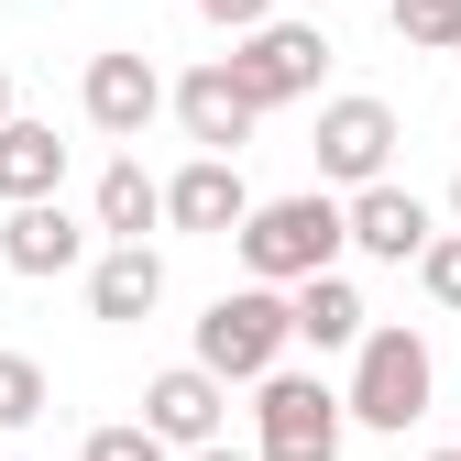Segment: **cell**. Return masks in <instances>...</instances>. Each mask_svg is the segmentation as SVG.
<instances>
[{"label":"cell","instance_id":"20","mask_svg":"<svg viewBox=\"0 0 461 461\" xmlns=\"http://www.w3.org/2000/svg\"><path fill=\"white\" fill-rule=\"evenodd\" d=\"M418 285H429L439 308H461V230H439V242L418 253Z\"/></svg>","mask_w":461,"mask_h":461},{"label":"cell","instance_id":"10","mask_svg":"<svg viewBox=\"0 0 461 461\" xmlns=\"http://www.w3.org/2000/svg\"><path fill=\"white\" fill-rule=\"evenodd\" d=\"M220 407H230V384H220L209 363H176V374H154V384H143V429H154V439H176V450L220 439Z\"/></svg>","mask_w":461,"mask_h":461},{"label":"cell","instance_id":"16","mask_svg":"<svg viewBox=\"0 0 461 461\" xmlns=\"http://www.w3.org/2000/svg\"><path fill=\"white\" fill-rule=\"evenodd\" d=\"M88 209H99V230H110V242H143V230L165 220V187H154L143 165L122 154V165H110V176H99V198H88Z\"/></svg>","mask_w":461,"mask_h":461},{"label":"cell","instance_id":"21","mask_svg":"<svg viewBox=\"0 0 461 461\" xmlns=\"http://www.w3.org/2000/svg\"><path fill=\"white\" fill-rule=\"evenodd\" d=\"M198 23H220V33H230V44H242V33H253V23H275V0H198Z\"/></svg>","mask_w":461,"mask_h":461},{"label":"cell","instance_id":"9","mask_svg":"<svg viewBox=\"0 0 461 461\" xmlns=\"http://www.w3.org/2000/svg\"><path fill=\"white\" fill-rule=\"evenodd\" d=\"M429 242H439V220H429L418 187H395V176L352 187V253H374V264H418Z\"/></svg>","mask_w":461,"mask_h":461},{"label":"cell","instance_id":"7","mask_svg":"<svg viewBox=\"0 0 461 461\" xmlns=\"http://www.w3.org/2000/svg\"><path fill=\"white\" fill-rule=\"evenodd\" d=\"M176 122H187V143H198V154H242V143H253V122H264V99H253V77L230 67V55H209V67H187V77H176Z\"/></svg>","mask_w":461,"mask_h":461},{"label":"cell","instance_id":"25","mask_svg":"<svg viewBox=\"0 0 461 461\" xmlns=\"http://www.w3.org/2000/svg\"><path fill=\"white\" fill-rule=\"evenodd\" d=\"M429 461H461V450H429Z\"/></svg>","mask_w":461,"mask_h":461},{"label":"cell","instance_id":"23","mask_svg":"<svg viewBox=\"0 0 461 461\" xmlns=\"http://www.w3.org/2000/svg\"><path fill=\"white\" fill-rule=\"evenodd\" d=\"M0 122H12V77H0Z\"/></svg>","mask_w":461,"mask_h":461},{"label":"cell","instance_id":"19","mask_svg":"<svg viewBox=\"0 0 461 461\" xmlns=\"http://www.w3.org/2000/svg\"><path fill=\"white\" fill-rule=\"evenodd\" d=\"M77 461H176V439H154L143 418H122V429H88V450Z\"/></svg>","mask_w":461,"mask_h":461},{"label":"cell","instance_id":"15","mask_svg":"<svg viewBox=\"0 0 461 461\" xmlns=\"http://www.w3.org/2000/svg\"><path fill=\"white\" fill-rule=\"evenodd\" d=\"M55 187H67V143H55V122H0V209L55 198Z\"/></svg>","mask_w":461,"mask_h":461},{"label":"cell","instance_id":"5","mask_svg":"<svg viewBox=\"0 0 461 461\" xmlns=\"http://www.w3.org/2000/svg\"><path fill=\"white\" fill-rule=\"evenodd\" d=\"M230 67L253 77V99H264V110H285V99H319V77H330V33L275 12V23H253L242 44H230Z\"/></svg>","mask_w":461,"mask_h":461},{"label":"cell","instance_id":"13","mask_svg":"<svg viewBox=\"0 0 461 461\" xmlns=\"http://www.w3.org/2000/svg\"><path fill=\"white\" fill-rule=\"evenodd\" d=\"M285 297H297V340L308 352H363V330H374V308H363V285L352 275H308V285H285Z\"/></svg>","mask_w":461,"mask_h":461},{"label":"cell","instance_id":"14","mask_svg":"<svg viewBox=\"0 0 461 461\" xmlns=\"http://www.w3.org/2000/svg\"><path fill=\"white\" fill-rule=\"evenodd\" d=\"M88 308H99V319H154V308H165V253H154V242H110V253L88 264Z\"/></svg>","mask_w":461,"mask_h":461},{"label":"cell","instance_id":"18","mask_svg":"<svg viewBox=\"0 0 461 461\" xmlns=\"http://www.w3.org/2000/svg\"><path fill=\"white\" fill-rule=\"evenodd\" d=\"M33 418H44V363L0 352V429H33Z\"/></svg>","mask_w":461,"mask_h":461},{"label":"cell","instance_id":"8","mask_svg":"<svg viewBox=\"0 0 461 461\" xmlns=\"http://www.w3.org/2000/svg\"><path fill=\"white\" fill-rule=\"evenodd\" d=\"M395 165V110L384 99H330L319 110V176L330 187H374Z\"/></svg>","mask_w":461,"mask_h":461},{"label":"cell","instance_id":"24","mask_svg":"<svg viewBox=\"0 0 461 461\" xmlns=\"http://www.w3.org/2000/svg\"><path fill=\"white\" fill-rule=\"evenodd\" d=\"M450 220H461V176H450Z\"/></svg>","mask_w":461,"mask_h":461},{"label":"cell","instance_id":"4","mask_svg":"<svg viewBox=\"0 0 461 461\" xmlns=\"http://www.w3.org/2000/svg\"><path fill=\"white\" fill-rule=\"evenodd\" d=\"M340 429H352V395H330L319 374H264L253 395V450L264 461H340Z\"/></svg>","mask_w":461,"mask_h":461},{"label":"cell","instance_id":"12","mask_svg":"<svg viewBox=\"0 0 461 461\" xmlns=\"http://www.w3.org/2000/svg\"><path fill=\"white\" fill-rule=\"evenodd\" d=\"M0 264H12V275H67V264H88V230L55 198H23L12 220H0Z\"/></svg>","mask_w":461,"mask_h":461},{"label":"cell","instance_id":"1","mask_svg":"<svg viewBox=\"0 0 461 461\" xmlns=\"http://www.w3.org/2000/svg\"><path fill=\"white\" fill-rule=\"evenodd\" d=\"M230 242H242V264H253L264 285H308V275H330L340 253H352V209H340L330 187H308V198H264Z\"/></svg>","mask_w":461,"mask_h":461},{"label":"cell","instance_id":"17","mask_svg":"<svg viewBox=\"0 0 461 461\" xmlns=\"http://www.w3.org/2000/svg\"><path fill=\"white\" fill-rule=\"evenodd\" d=\"M384 12H395V44H418V55L461 44V0H384Z\"/></svg>","mask_w":461,"mask_h":461},{"label":"cell","instance_id":"11","mask_svg":"<svg viewBox=\"0 0 461 461\" xmlns=\"http://www.w3.org/2000/svg\"><path fill=\"white\" fill-rule=\"evenodd\" d=\"M165 220H176V230H242V220H253L242 165H230V154H198V165H176V176H165Z\"/></svg>","mask_w":461,"mask_h":461},{"label":"cell","instance_id":"6","mask_svg":"<svg viewBox=\"0 0 461 461\" xmlns=\"http://www.w3.org/2000/svg\"><path fill=\"white\" fill-rule=\"evenodd\" d=\"M165 99H176V88L154 77V55H143V44H110V55H88V77H77V110H88L110 143H143V122H154Z\"/></svg>","mask_w":461,"mask_h":461},{"label":"cell","instance_id":"2","mask_svg":"<svg viewBox=\"0 0 461 461\" xmlns=\"http://www.w3.org/2000/svg\"><path fill=\"white\" fill-rule=\"evenodd\" d=\"M285 340H297V297L285 285H230V297H209V319H198V363L220 374V384H264L275 363H285Z\"/></svg>","mask_w":461,"mask_h":461},{"label":"cell","instance_id":"22","mask_svg":"<svg viewBox=\"0 0 461 461\" xmlns=\"http://www.w3.org/2000/svg\"><path fill=\"white\" fill-rule=\"evenodd\" d=\"M187 461H264V450H230V439H198Z\"/></svg>","mask_w":461,"mask_h":461},{"label":"cell","instance_id":"3","mask_svg":"<svg viewBox=\"0 0 461 461\" xmlns=\"http://www.w3.org/2000/svg\"><path fill=\"white\" fill-rule=\"evenodd\" d=\"M429 395H439L429 340H418L407 319L363 330V352H352V418H363V429H418V418H429Z\"/></svg>","mask_w":461,"mask_h":461}]
</instances>
